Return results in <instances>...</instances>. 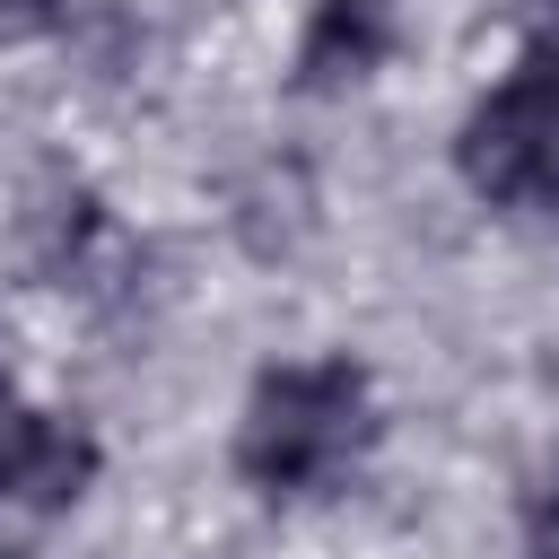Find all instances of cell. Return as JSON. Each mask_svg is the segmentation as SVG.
Here are the masks:
<instances>
[{
  "label": "cell",
  "mask_w": 559,
  "mask_h": 559,
  "mask_svg": "<svg viewBox=\"0 0 559 559\" xmlns=\"http://www.w3.org/2000/svg\"><path fill=\"white\" fill-rule=\"evenodd\" d=\"M70 0H0V35H35V26H52Z\"/></svg>",
  "instance_id": "5b68a950"
},
{
  "label": "cell",
  "mask_w": 559,
  "mask_h": 559,
  "mask_svg": "<svg viewBox=\"0 0 559 559\" xmlns=\"http://www.w3.org/2000/svg\"><path fill=\"white\" fill-rule=\"evenodd\" d=\"M384 52H393L384 0H314V17L297 35V87H349V79L384 70Z\"/></svg>",
  "instance_id": "277c9868"
},
{
  "label": "cell",
  "mask_w": 559,
  "mask_h": 559,
  "mask_svg": "<svg viewBox=\"0 0 559 559\" xmlns=\"http://www.w3.org/2000/svg\"><path fill=\"white\" fill-rule=\"evenodd\" d=\"M96 437L79 419H52V411H26L17 393L0 402V498L52 515V507H79L87 480H96Z\"/></svg>",
  "instance_id": "3957f363"
},
{
  "label": "cell",
  "mask_w": 559,
  "mask_h": 559,
  "mask_svg": "<svg viewBox=\"0 0 559 559\" xmlns=\"http://www.w3.org/2000/svg\"><path fill=\"white\" fill-rule=\"evenodd\" d=\"M0 402H9V376H0Z\"/></svg>",
  "instance_id": "8992f818"
},
{
  "label": "cell",
  "mask_w": 559,
  "mask_h": 559,
  "mask_svg": "<svg viewBox=\"0 0 559 559\" xmlns=\"http://www.w3.org/2000/svg\"><path fill=\"white\" fill-rule=\"evenodd\" d=\"M454 166L480 201L559 210V35L524 44L507 87L472 105V122L454 140Z\"/></svg>",
  "instance_id": "7a4b0ae2"
},
{
  "label": "cell",
  "mask_w": 559,
  "mask_h": 559,
  "mask_svg": "<svg viewBox=\"0 0 559 559\" xmlns=\"http://www.w3.org/2000/svg\"><path fill=\"white\" fill-rule=\"evenodd\" d=\"M367 445H376L367 367L358 358H297V367L253 376V402H245V428H236V472L262 498H314Z\"/></svg>",
  "instance_id": "6da1fadb"
}]
</instances>
